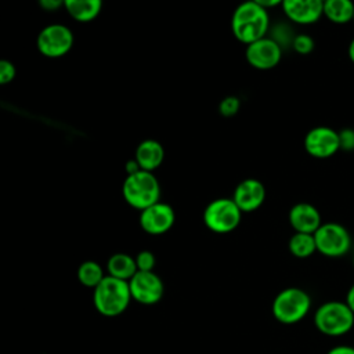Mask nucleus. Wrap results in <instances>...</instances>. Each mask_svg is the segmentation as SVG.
Segmentation results:
<instances>
[{
  "mask_svg": "<svg viewBox=\"0 0 354 354\" xmlns=\"http://www.w3.org/2000/svg\"><path fill=\"white\" fill-rule=\"evenodd\" d=\"M268 25V11L259 6L256 0L238 6L231 19L234 36L246 46L266 37Z\"/></svg>",
  "mask_w": 354,
  "mask_h": 354,
  "instance_id": "1",
  "label": "nucleus"
},
{
  "mask_svg": "<svg viewBox=\"0 0 354 354\" xmlns=\"http://www.w3.org/2000/svg\"><path fill=\"white\" fill-rule=\"evenodd\" d=\"M131 299L129 282L111 275H105L93 292L94 307L104 317L120 315L126 311Z\"/></svg>",
  "mask_w": 354,
  "mask_h": 354,
  "instance_id": "2",
  "label": "nucleus"
},
{
  "mask_svg": "<svg viewBox=\"0 0 354 354\" xmlns=\"http://www.w3.org/2000/svg\"><path fill=\"white\" fill-rule=\"evenodd\" d=\"M314 325L326 336H342L354 326V313L346 301H325L314 314Z\"/></svg>",
  "mask_w": 354,
  "mask_h": 354,
  "instance_id": "3",
  "label": "nucleus"
},
{
  "mask_svg": "<svg viewBox=\"0 0 354 354\" xmlns=\"http://www.w3.org/2000/svg\"><path fill=\"white\" fill-rule=\"evenodd\" d=\"M122 192L130 206L144 210L159 202L160 185L152 173L140 170L124 178Z\"/></svg>",
  "mask_w": 354,
  "mask_h": 354,
  "instance_id": "4",
  "label": "nucleus"
},
{
  "mask_svg": "<svg viewBox=\"0 0 354 354\" xmlns=\"http://www.w3.org/2000/svg\"><path fill=\"white\" fill-rule=\"evenodd\" d=\"M311 308L310 295L300 288H286L281 290L271 306L272 315L281 324H296L301 321Z\"/></svg>",
  "mask_w": 354,
  "mask_h": 354,
  "instance_id": "5",
  "label": "nucleus"
},
{
  "mask_svg": "<svg viewBox=\"0 0 354 354\" xmlns=\"http://www.w3.org/2000/svg\"><path fill=\"white\" fill-rule=\"evenodd\" d=\"M314 238L317 252L326 257H343L351 248V235L348 230L335 221L322 223V225L315 231Z\"/></svg>",
  "mask_w": 354,
  "mask_h": 354,
  "instance_id": "6",
  "label": "nucleus"
},
{
  "mask_svg": "<svg viewBox=\"0 0 354 354\" xmlns=\"http://www.w3.org/2000/svg\"><path fill=\"white\" fill-rule=\"evenodd\" d=\"M242 212L232 198H218L210 202L203 212L205 225L217 234L235 230L241 221Z\"/></svg>",
  "mask_w": 354,
  "mask_h": 354,
  "instance_id": "7",
  "label": "nucleus"
},
{
  "mask_svg": "<svg viewBox=\"0 0 354 354\" xmlns=\"http://www.w3.org/2000/svg\"><path fill=\"white\" fill-rule=\"evenodd\" d=\"M39 51L48 58L65 55L73 46L72 30L61 24H53L43 28L37 36Z\"/></svg>",
  "mask_w": 354,
  "mask_h": 354,
  "instance_id": "8",
  "label": "nucleus"
},
{
  "mask_svg": "<svg viewBox=\"0 0 354 354\" xmlns=\"http://www.w3.org/2000/svg\"><path fill=\"white\" fill-rule=\"evenodd\" d=\"M306 152L317 159H328L340 149L339 131L328 126H317L304 137Z\"/></svg>",
  "mask_w": 354,
  "mask_h": 354,
  "instance_id": "9",
  "label": "nucleus"
},
{
  "mask_svg": "<svg viewBox=\"0 0 354 354\" xmlns=\"http://www.w3.org/2000/svg\"><path fill=\"white\" fill-rule=\"evenodd\" d=\"M129 286L133 300L145 306L158 303L165 293L163 282L153 271H137Z\"/></svg>",
  "mask_w": 354,
  "mask_h": 354,
  "instance_id": "10",
  "label": "nucleus"
},
{
  "mask_svg": "<svg viewBox=\"0 0 354 354\" xmlns=\"http://www.w3.org/2000/svg\"><path fill=\"white\" fill-rule=\"evenodd\" d=\"M246 61L256 69L268 71L275 68L282 58L281 46L271 37H263L246 47Z\"/></svg>",
  "mask_w": 354,
  "mask_h": 354,
  "instance_id": "11",
  "label": "nucleus"
},
{
  "mask_svg": "<svg viewBox=\"0 0 354 354\" xmlns=\"http://www.w3.org/2000/svg\"><path fill=\"white\" fill-rule=\"evenodd\" d=\"M174 224V210L170 205L158 202L140 214V225L149 235H162L167 232Z\"/></svg>",
  "mask_w": 354,
  "mask_h": 354,
  "instance_id": "12",
  "label": "nucleus"
},
{
  "mask_svg": "<svg viewBox=\"0 0 354 354\" xmlns=\"http://www.w3.org/2000/svg\"><path fill=\"white\" fill-rule=\"evenodd\" d=\"M281 6L288 19L299 25L315 24L324 15L321 0H283Z\"/></svg>",
  "mask_w": 354,
  "mask_h": 354,
  "instance_id": "13",
  "label": "nucleus"
},
{
  "mask_svg": "<svg viewBox=\"0 0 354 354\" xmlns=\"http://www.w3.org/2000/svg\"><path fill=\"white\" fill-rule=\"evenodd\" d=\"M232 199L242 213H250L263 205L266 188L259 180L246 178L236 185Z\"/></svg>",
  "mask_w": 354,
  "mask_h": 354,
  "instance_id": "14",
  "label": "nucleus"
},
{
  "mask_svg": "<svg viewBox=\"0 0 354 354\" xmlns=\"http://www.w3.org/2000/svg\"><path fill=\"white\" fill-rule=\"evenodd\" d=\"M289 223L296 232L315 234V231L322 225L321 214L318 209L306 202L296 203L289 210Z\"/></svg>",
  "mask_w": 354,
  "mask_h": 354,
  "instance_id": "15",
  "label": "nucleus"
},
{
  "mask_svg": "<svg viewBox=\"0 0 354 354\" xmlns=\"http://www.w3.org/2000/svg\"><path fill=\"white\" fill-rule=\"evenodd\" d=\"M165 158V151L160 142L156 140H144L136 149V160L141 170L152 173L156 170Z\"/></svg>",
  "mask_w": 354,
  "mask_h": 354,
  "instance_id": "16",
  "label": "nucleus"
},
{
  "mask_svg": "<svg viewBox=\"0 0 354 354\" xmlns=\"http://www.w3.org/2000/svg\"><path fill=\"white\" fill-rule=\"evenodd\" d=\"M106 270L111 277L122 279V281H130L136 272L138 271L136 259L126 253H115L108 259Z\"/></svg>",
  "mask_w": 354,
  "mask_h": 354,
  "instance_id": "17",
  "label": "nucleus"
},
{
  "mask_svg": "<svg viewBox=\"0 0 354 354\" xmlns=\"http://www.w3.org/2000/svg\"><path fill=\"white\" fill-rule=\"evenodd\" d=\"M64 7L73 19L88 22L97 18L102 8V3L100 0H66Z\"/></svg>",
  "mask_w": 354,
  "mask_h": 354,
  "instance_id": "18",
  "label": "nucleus"
},
{
  "mask_svg": "<svg viewBox=\"0 0 354 354\" xmlns=\"http://www.w3.org/2000/svg\"><path fill=\"white\" fill-rule=\"evenodd\" d=\"M324 15L336 25L351 22L354 17V3L350 0H326L324 1Z\"/></svg>",
  "mask_w": 354,
  "mask_h": 354,
  "instance_id": "19",
  "label": "nucleus"
},
{
  "mask_svg": "<svg viewBox=\"0 0 354 354\" xmlns=\"http://www.w3.org/2000/svg\"><path fill=\"white\" fill-rule=\"evenodd\" d=\"M289 252L297 259H307L317 252L314 234L295 232L288 242Z\"/></svg>",
  "mask_w": 354,
  "mask_h": 354,
  "instance_id": "20",
  "label": "nucleus"
},
{
  "mask_svg": "<svg viewBox=\"0 0 354 354\" xmlns=\"http://www.w3.org/2000/svg\"><path fill=\"white\" fill-rule=\"evenodd\" d=\"M105 278L101 266L93 260L83 261L77 268V279L83 286L95 289Z\"/></svg>",
  "mask_w": 354,
  "mask_h": 354,
  "instance_id": "21",
  "label": "nucleus"
},
{
  "mask_svg": "<svg viewBox=\"0 0 354 354\" xmlns=\"http://www.w3.org/2000/svg\"><path fill=\"white\" fill-rule=\"evenodd\" d=\"M315 47V43H314V39L308 35H296L293 43H292V48L297 53V54H301V55H307L310 54Z\"/></svg>",
  "mask_w": 354,
  "mask_h": 354,
  "instance_id": "22",
  "label": "nucleus"
},
{
  "mask_svg": "<svg viewBox=\"0 0 354 354\" xmlns=\"http://www.w3.org/2000/svg\"><path fill=\"white\" fill-rule=\"evenodd\" d=\"M295 37L296 35H293L292 29L286 25H278L274 29V35L271 36V39L275 40L281 46V48H283L285 46H292Z\"/></svg>",
  "mask_w": 354,
  "mask_h": 354,
  "instance_id": "23",
  "label": "nucleus"
},
{
  "mask_svg": "<svg viewBox=\"0 0 354 354\" xmlns=\"http://www.w3.org/2000/svg\"><path fill=\"white\" fill-rule=\"evenodd\" d=\"M239 106H241L239 98L235 95H228L223 98L221 102L218 104V112L225 118H231L236 115V112L239 111Z\"/></svg>",
  "mask_w": 354,
  "mask_h": 354,
  "instance_id": "24",
  "label": "nucleus"
},
{
  "mask_svg": "<svg viewBox=\"0 0 354 354\" xmlns=\"http://www.w3.org/2000/svg\"><path fill=\"white\" fill-rule=\"evenodd\" d=\"M136 264L138 271H153L155 267V256L149 250H141L136 257Z\"/></svg>",
  "mask_w": 354,
  "mask_h": 354,
  "instance_id": "25",
  "label": "nucleus"
},
{
  "mask_svg": "<svg viewBox=\"0 0 354 354\" xmlns=\"http://www.w3.org/2000/svg\"><path fill=\"white\" fill-rule=\"evenodd\" d=\"M15 66L12 62L7 61V59H1L0 61V84H7L10 82L14 80L15 77Z\"/></svg>",
  "mask_w": 354,
  "mask_h": 354,
  "instance_id": "26",
  "label": "nucleus"
},
{
  "mask_svg": "<svg viewBox=\"0 0 354 354\" xmlns=\"http://www.w3.org/2000/svg\"><path fill=\"white\" fill-rule=\"evenodd\" d=\"M340 149L343 151H354V129L346 127L339 131Z\"/></svg>",
  "mask_w": 354,
  "mask_h": 354,
  "instance_id": "27",
  "label": "nucleus"
},
{
  "mask_svg": "<svg viewBox=\"0 0 354 354\" xmlns=\"http://www.w3.org/2000/svg\"><path fill=\"white\" fill-rule=\"evenodd\" d=\"M64 4L65 1H61V0H40V7L44 8L46 11H55Z\"/></svg>",
  "mask_w": 354,
  "mask_h": 354,
  "instance_id": "28",
  "label": "nucleus"
},
{
  "mask_svg": "<svg viewBox=\"0 0 354 354\" xmlns=\"http://www.w3.org/2000/svg\"><path fill=\"white\" fill-rule=\"evenodd\" d=\"M326 354H354V347L340 344V346L332 347Z\"/></svg>",
  "mask_w": 354,
  "mask_h": 354,
  "instance_id": "29",
  "label": "nucleus"
},
{
  "mask_svg": "<svg viewBox=\"0 0 354 354\" xmlns=\"http://www.w3.org/2000/svg\"><path fill=\"white\" fill-rule=\"evenodd\" d=\"M141 169H140V166H138V163H137V160L136 159H131V160H129L127 163H126V171H127V176H131V174H136V173H138Z\"/></svg>",
  "mask_w": 354,
  "mask_h": 354,
  "instance_id": "30",
  "label": "nucleus"
},
{
  "mask_svg": "<svg viewBox=\"0 0 354 354\" xmlns=\"http://www.w3.org/2000/svg\"><path fill=\"white\" fill-rule=\"evenodd\" d=\"M256 3H257L259 6H261L264 10H268V8H271V7H275V6L282 4V1H279V0H256Z\"/></svg>",
  "mask_w": 354,
  "mask_h": 354,
  "instance_id": "31",
  "label": "nucleus"
},
{
  "mask_svg": "<svg viewBox=\"0 0 354 354\" xmlns=\"http://www.w3.org/2000/svg\"><path fill=\"white\" fill-rule=\"evenodd\" d=\"M346 303H347V306L351 308V311L354 313V283L348 288V290H347V295H346V300H344Z\"/></svg>",
  "mask_w": 354,
  "mask_h": 354,
  "instance_id": "32",
  "label": "nucleus"
},
{
  "mask_svg": "<svg viewBox=\"0 0 354 354\" xmlns=\"http://www.w3.org/2000/svg\"><path fill=\"white\" fill-rule=\"evenodd\" d=\"M348 58L354 64V37L351 39V41L348 44Z\"/></svg>",
  "mask_w": 354,
  "mask_h": 354,
  "instance_id": "33",
  "label": "nucleus"
},
{
  "mask_svg": "<svg viewBox=\"0 0 354 354\" xmlns=\"http://www.w3.org/2000/svg\"><path fill=\"white\" fill-rule=\"evenodd\" d=\"M353 268H354V256H353Z\"/></svg>",
  "mask_w": 354,
  "mask_h": 354,
  "instance_id": "34",
  "label": "nucleus"
},
{
  "mask_svg": "<svg viewBox=\"0 0 354 354\" xmlns=\"http://www.w3.org/2000/svg\"><path fill=\"white\" fill-rule=\"evenodd\" d=\"M353 22H354V17H353Z\"/></svg>",
  "mask_w": 354,
  "mask_h": 354,
  "instance_id": "35",
  "label": "nucleus"
}]
</instances>
